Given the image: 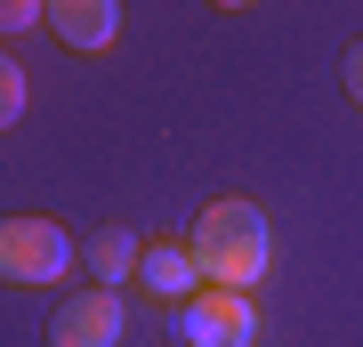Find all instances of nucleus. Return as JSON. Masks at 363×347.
Instances as JSON below:
<instances>
[{
	"mask_svg": "<svg viewBox=\"0 0 363 347\" xmlns=\"http://www.w3.org/2000/svg\"><path fill=\"white\" fill-rule=\"evenodd\" d=\"M186 250H194L202 283H226V291H250L267 275L274 258V234H267V210L259 202H210L194 234H186Z\"/></svg>",
	"mask_w": 363,
	"mask_h": 347,
	"instance_id": "1",
	"label": "nucleus"
},
{
	"mask_svg": "<svg viewBox=\"0 0 363 347\" xmlns=\"http://www.w3.org/2000/svg\"><path fill=\"white\" fill-rule=\"evenodd\" d=\"M121 323H130V315H121V299L113 291H73L65 299V307H57V323H49V347H121Z\"/></svg>",
	"mask_w": 363,
	"mask_h": 347,
	"instance_id": "4",
	"label": "nucleus"
},
{
	"mask_svg": "<svg viewBox=\"0 0 363 347\" xmlns=\"http://www.w3.org/2000/svg\"><path fill=\"white\" fill-rule=\"evenodd\" d=\"M49 25V0H0V33H33Z\"/></svg>",
	"mask_w": 363,
	"mask_h": 347,
	"instance_id": "9",
	"label": "nucleus"
},
{
	"mask_svg": "<svg viewBox=\"0 0 363 347\" xmlns=\"http://www.w3.org/2000/svg\"><path fill=\"white\" fill-rule=\"evenodd\" d=\"M178 331H186V347H259V299L226 291V283H202L178 307Z\"/></svg>",
	"mask_w": 363,
	"mask_h": 347,
	"instance_id": "2",
	"label": "nucleus"
},
{
	"mask_svg": "<svg viewBox=\"0 0 363 347\" xmlns=\"http://www.w3.org/2000/svg\"><path fill=\"white\" fill-rule=\"evenodd\" d=\"M73 267V243L57 219H0V283H57Z\"/></svg>",
	"mask_w": 363,
	"mask_h": 347,
	"instance_id": "3",
	"label": "nucleus"
},
{
	"mask_svg": "<svg viewBox=\"0 0 363 347\" xmlns=\"http://www.w3.org/2000/svg\"><path fill=\"white\" fill-rule=\"evenodd\" d=\"M81 258H89V275H97L105 291H113V283H138V258H145V243H138L130 226H97L89 243H81Z\"/></svg>",
	"mask_w": 363,
	"mask_h": 347,
	"instance_id": "7",
	"label": "nucleus"
},
{
	"mask_svg": "<svg viewBox=\"0 0 363 347\" xmlns=\"http://www.w3.org/2000/svg\"><path fill=\"white\" fill-rule=\"evenodd\" d=\"M49 33L81 57H105L121 40V0H49Z\"/></svg>",
	"mask_w": 363,
	"mask_h": 347,
	"instance_id": "5",
	"label": "nucleus"
},
{
	"mask_svg": "<svg viewBox=\"0 0 363 347\" xmlns=\"http://www.w3.org/2000/svg\"><path fill=\"white\" fill-rule=\"evenodd\" d=\"M25 89H33V81H25V65L0 49V129H16V121H25Z\"/></svg>",
	"mask_w": 363,
	"mask_h": 347,
	"instance_id": "8",
	"label": "nucleus"
},
{
	"mask_svg": "<svg viewBox=\"0 0 363 347\" xmlns=\"http://www.w3.org/2000/svg\"><path fill=\"white\" fill-rule=\"evenodd\" d=\"M347 97L363 105V40H355V49H347Z\"/></svg>",
	"mask_w": 363,
	"mask_h": 347,
	"instance_id": "10",
	"label": "nucleus"
},
{
	"mask_svg": "<svg viewBox=\"0 0 363 347\" xmlns=\"http://www.w3.org/2000/svg\"><path fill=\"white\" fill-rule=\"evenodd\" d=\"M138 283L154 291V299H178V307H186V299L202 291V267H194V250H186V243H145Z\"/></svg>",
	"mask_w": 363,
	"mask_h": 347,
	"instance_id": "6",
	"label": "nucleus"
},
{
	"mask_svg": "<svg viewBox=\"0 0 363 347\" xmlns=\"http://www.w3.org/2000/svg\"><path fill=\"white\" fill-rule=\"evenodd\" d=\"M218 9H242V0H218Z\"/></svg>",
	"mask_w": 363,
	"mask_h": 347,
	"instance_id": "11",
	"label": "nucleus"
}]
</instances>
